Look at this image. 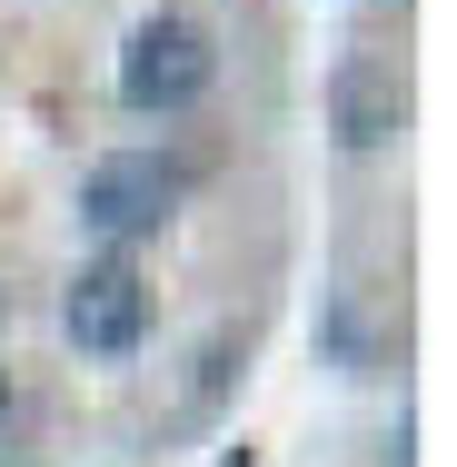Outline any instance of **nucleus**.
<instances>
[{"label": "nucleus", "mask_w": 457, "mask_h": 467, "mask_svg": "<svg viewBox=\"0 0 457 467\" xmlns=\"http://www.w3.org/2000/svg\"><path fill=\"white\" fill-rule=\"evenodd\" d=\"M209 80H219V50H209V30H199L189 10H150V20L130 30V50H119V99H130L140 119L189 109Z\"/></svg>", "instance_id": "nucleus-1"}, {"label": "nucleus", "mask_w": 457, "mask_h": 467, "mask_svg": "<svg viewBox=\"0 0 457 467\" xmlns=\"http://www.w3.org/2000/svg\"><path fill=\"white\" fill-rule=\"evenodd\" d=\"M170 209H180V170L160 150H109V160H90V180H80V219H90L99 239H140Z\"/></svg>", "instance_id": "nucleus-2"}, {"label": "nucleus", "mask_w": 457, "mask_h": 467, "mask_svg": "<svg viewBox=\"0 0 457 467\" xmlns=\"http://www.w3.org/2000/svg\"><path fill=\"white\" fill-rule=\"evenodd\" d=\"M70 338H80L90 358H130V348L150 338V279H140L130 259H90V269L70 279Z\"/></svg>", "instance_id": "nucleus-3"}, {"label": "nucleus", "mask_w": 457, "mask_h": 467, "mask_svg": "<svg viewBox=\"0 0 457 467\" xmlns=\"http://www.w3.org/2000/svg\"><path fill=\"white\" fill-rule=\"evenodd\" d=\"M328 130H338V150H388V140L408 130V80H398V60L348 50V60L328 70Z\"/></svg>", "instance_id": "nucleus-4"}, {"label": "nucleus", "mask_w": 457, "mask_h": 467, "mask_svg": "<svg viewBox=\"0 0 457 467\" xmlns=\"http://www.w3.org/2000/svg\"><path fill=\"white\" fill-rule=\"evenodd\" d=\"M219 467H259V458H249V448H229V458H219Z\"/></svg>", "instance_id": "nucleus-5"}, {"label": "nucleus", "mask_w": 457, "mask_h": 467, "mask_svg": "<svg viewBox=\"0 0 457 467\" xmlns=\"http://www.w3.org/2000/svg\"><path fill=\"white\" fill-rule=\"evenodd\" d=\"M0 398H10V388H0Z\"/></svg>", "instance_id": "nucleus-6"}]
</instances>
